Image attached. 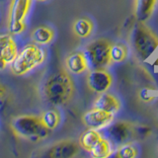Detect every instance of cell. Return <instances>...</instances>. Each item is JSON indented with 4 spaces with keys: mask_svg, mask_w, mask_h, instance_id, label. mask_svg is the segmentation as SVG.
<instances>
[{
    "mask_svg": "<svg viewBox=\"0 0 158 158\" xmlns=\"http://www.w3.org/2000/svg\"><path fill=\"white\" fill-rule=\"evenodd\" d=\"M75 84L67 71L60 69L49 76L43 88L44 99L52 106H63L74 96Z\"/></svg>",
    "mask_w": 158,
    "mask_h": 158,
    "instance_id": "obj_1",
    "label": "cell"
},
{
    "mask_svg": "<svg viewBox=\"0 0 158 158\" xmlns=\"http://www.w3.org/2000/svg\"><path fill=\"white\" fill-rule=\"evenodd\" d=\"M15 135L32 141L44 139L52 131L44 125L40 116L22 115L14 118L10 123Z\"/></svg>",
    "mask_w": 158,
    "mask_h": 158,
    "instance_id": "obj_2",
    "label": "cell"
},
{
    "mask_svg": "<svg viewBox=\"0 0 158 158\" xmlns=\"http://www.w3.org/2000/svg\"><path fill=\"white\" fill-rule=\"evenodd\" d=\"M47 58V52L37 44H29L10 64L11 71L16 75H24L41 65Z\"/></svg>",
    "mask_w": 158,
    "mask_h": 158,
    "instance_id": "obj_3",
    "label": "cell"
},
{
    "mask_svg": "<svg viewBox=\"0 0 158 158\" xmlns=\"http://www.w3.org/2000/svg\"><path fill=\"white\" fill-rule=\"evenodd\" d=\"M131 42L138 56L145 60L158 48V35L145 22L137 21L131 34Z\"/></svg>",
    "mask_w": 158,
    "mask_h": 158,
    "instance_id": "obj_4",
    "label": "cell"
},
{
    "mask_svg": "<svg viewBox=\"0 0 158 158\" xmlns=\"http://www.w3.org/2000/svg\"><path fill=\"white\" fill-rule=\"evenodd\" d=\"M112 43L107 39H98L86 47L85 54L92 68H106L111 62Z\"/></svg>",
    "mask_w": 158,
    "mask_h": 158,
    "instance_id": "obj_5",
    "label": "cell"
},
{
    "mask_svg": "<svg viewBox=\"0 0 158 158\" xmlns=\"http://www.w3.org/2000/svg\"><path fill=\"white\" fill-rule=\"evenodd\" d=\"M32 1L33 0H11L7 18L8 30L11 34L19 35L25 31V20L32 6Z\"/></svg>",
    "mask_w": 158,
    "mask_h": 158,
    "instance_id": "obj_6",
    "label": "cell"
},
{
    "mask_svg": "<svg viewBox=\"0 0 158 158\" xmlns=\"http://www.w3.org/2000/svg\"><path fill=\"white\" fill-rule=\"evenodd\" d=\"M113 76L106 68H93L87 74L86 83L89 90L96 94L107 92L113 84Z\"/></svg>",
    "mask_w": 158,
    "mask_h": 158,
    "instance_id": "obj_7",
    "label": "cell"
},
{
    "mask_svg": "<svg viewBox=\"0 0 158 158\" xmlns=\"http://www.w3.org/2000/svg\"><path fill=\"white\" fill-rule=\"evenodd\" d=\"M107 138L111 140L113 144L121 145L128 142L135 135V126L130 122L122 121L111 123L107 128Z\"/></svg>",
    "mask_w": 158,
    "mask_h": 158,
    "instance_id": "obj_8",
    "label": "cell"
},
{
    "mask_svg": "<svg viewBox=\"0 0 158 158\" xmlns=\"http://www.w3.org/2000/svg\"><path fill=\"white\" fill-rule=\"evenodd\" d=\"M81 120L84 126L88 128L100 131L102 128L108 127L111 123H113L114 120H115V115L93 108L86 113H84Z\"/></svg>",
    "mask_w": 158,
    "mask_h": 158,
    "instance_id": "obj_9",
    "label": "cell"
},
{
    "mask_svg": "<svg viewBox=\"0 0 158 158\" xmlns=\"http://www.w3.org/2000/svg\"><path fill=\"white\" fill-rule=\"evenodd\" d=\"M80 150L79 142L73 139H63L56 142L48 148L46 156L51 158H71Z\"/></svg>",
    "mask_w": 158,
    "mask_h": 158,
    "instance_id": "obj_10",
    "label": "cell"
},
{
    "mask_svg": "<svg viewBox=\"0 0 158 158\" xmlns=\"http://www.w3.org/2000/svg\"><path fill=\"white\" fill-rule=\"evenodd\" d=\"M18 49L13 38L8 34L0 35V70L6 67L8 64L16 58Z\"/></svg>",
    "mask_w": 158,
    "mask_h": 158,
    "instance_id": "obj_11",
    "label": "cell"
},
{
    "mask_svg": "<svg viewBox=\"0 0 158 158\" xmlns=\"http://www.w3.org/2000/svg\"><path fill=\"white\" fill-rule=\"evenodd\" d=\"M65 67L70 73L82 74L90 68V64L85 52H76L67 56L65 58Z\"/></svg>",
    "mask_w": 158,
    "mask_h": 158,
    "instance_id": "obj_12",
    "label": "cell"
},
{
    "mask_svg": "<svg viewBox=\"0 0 158 158\" xmlns=\"http://www.w3.org/2000/svg\"><path fill=\"white\" fill-rule=\"evenodd\" d=\"M122 107L121 101L111 93H102L99 94V96L94 101L93 108L99 109V110L105 111L111 114H117Z\"/></svg>",
    "mask_w": 158,
    "mask_h": 158,
    "instance_id": "obj_13",
    "label": "cell"
},
{
    "mask_svg": "<svg viewBox=\"0 0 158 158\" xmlns=\"http://www.w3.org/2000/svg\"><path fill=\"white\" fill-rule=\"evenodd\" d=\"M157 0H135V17L137 21L146 22L154 12Z\"/></svg>",
    "mask_w": 158,
    "mask_h": 158,
    "instance_id": "obj_14",
    "label": "cell"
},
{
    "mask_svg": "<svg viewBox=\"0 0 158 158\" xmlns=\"http://www.w3.org/2000/svg\"><path fill=\"white\" fill-rule=\"evenodd\" d=\"M103 138L101 132L98 130H93V128H88L87 131H83L79 137V145L84 150L87 152H91V150L95 147L98 142Z\"/></svg>",
    "mask_w": 158,
    "mask_h": 158,
    "instance_id": "obj_15",
    "label": "cell"
},
{
    "mask_svg": "<svg viewBox=\"0 0 158 158\" xmlns=\"http://www.w3.org/2000/svg\"><path fill=\"white\" fill-rule=\"evenodd\" d=\"M94 23L89 18H79L72 24V32L79 39H87L92 35Z\"/></svg>",
    "mask_w": 158,
    "mask_h": 158,
    "instance_id": "obj_16",
    "label": "cell"
},
{
    "mask_svg": "<svg viewBox=\"0 0 158 158\" xmlns=\"http://www.w3.org/2000/svg\"><path fill=\"white\" fill-rule=\"evenodd\" d=\"M31 39L35 44H39V46L48 44L54 39V31L48 26H40L33 30Z\"/></svg>",
    "mask_w": 158,
    "mask_h": 158,
    "instance_id": "obj_17",
    "label": "cell"
},
{
    "mask_svg": "<svg viewBox=\"0 0 158 158\" xmlns=\"http://www.w3.org/2000/svg\"><path fill=\"white\" fill-rule=\"evenodd\" d=\"M113 151L114 147L111 140L107 137H103L90 153L94 158H108L113 155Z\"/></svg>",
    "mask_w": 158,
    "mask_h": 158,
    "instance_id": "obj_18",
    "label": "cell"
},
{
    "mask_svg": "<svg viewBox=\"0 0 158 158\" xmlns=\"http://www.w3.org/2000/svg\"><path fill=\"white\" fill-rule=\"evenodd\" d=\"M40 117H41V120L44 123V125L51 131L56 128L59 126L61 120L60 114L58 113V111L54 110V109H51V110L43 112Z\"/></svg>",
    "mask_w": 158,
    "mask_h": 158,
    "instance_id": "obj_19",
    "label": "cell"
},
{
    "mask_svg": "<svg viewBox=\"0 0 158 158\" xmlns=\"http://www.w3.org/2000/svg\"><path fill=\"white\" fill-rule=\"evenodd\" d=\"M128 49L127 47L123 44H113L111 48V62L112 63H120L123 62L127 57Z\"/></svg>",
    "mask_w": 158,
    "mask_h": 158,
    "instance_id": "obj_20",
    "label": "cell"
},
{
    "mask_svg": "<svg viewBox=\"0 0 158 158\" xmlns=\"http://www.w3.org/2000/svg\"><path fill=\"white\" fill-rule=\"evenodd\" d=\"M138 155L137 148L131 142H126L118 145L115 156L118 158H135Z\"/></svg>",
    "mask_w": 158,
    "mask_h": 158,
    "instance_id": "obj_21",
    "label": "cell"
},
{
    "mask_svg": "<svg viewBox=\"0 0 158 158\" xmlns=\"http://www.w3.org/2000/svg\"><path fill=\"white\" fill-rule=\"evenodd\" d=\"M155 96L153 95V92L151 89L142 88L138 93V99L143 103H150L154 100Z\"/></svg>",
    "mask_w": 158,
    "mask_h": 158,
    "instance_id": "obj_22",
    "label": "cell"
},
{
    "mask_svg": "<svg viewBox=\"0 0 158 158\" xmlns=\"http://www.w3.org/2000/svg\"><path fill=\"white\" fill-rule=\"evenodd\" d=\"M36 1H40V2H44V1H48V0H36Z\"/></svg>",
    "mask_w": 158,
    "mask_h": 158,
    "instance_id": "obj_23",
    "label": "cell"
}]
</instances>
